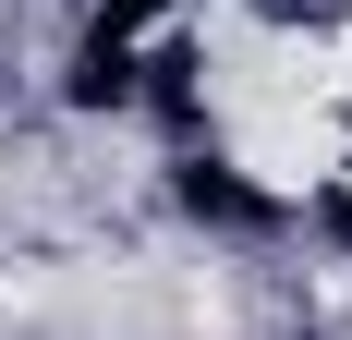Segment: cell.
Wrapping results in <instances>:
<instances>
[{
    "instance_id": "cell-1",
    "label": "cell",
    "mask_w": 352,
    "mask_h": 340,
    "mask_svg": "<svg viewBox=\"0 0 352 340\" xmlns=\"http://www.w3.org/2000/svg\"><path fill=\"white\" fill-rule=\"evenodd\" d=\"M328 146H340V134H328L316 109H280V122H243V158L267 170V182H316V170H328Z\"/></svg>"
},
{
    "instance_id": "cell-2",
    "label": "cell",
    "mask_w": 352,
    "mask_h": 340,
    "mask_svg": "<svg viewBox=\"0 0 352 340\" xmlns=\"http://www.w3.org/2000/svg\"><path fill=\"white\" fill-rule=\"evenodd\" d=\"M316 98H340V109H352V36H340V49H316Z\"/></svg>"
}]
</instances>
